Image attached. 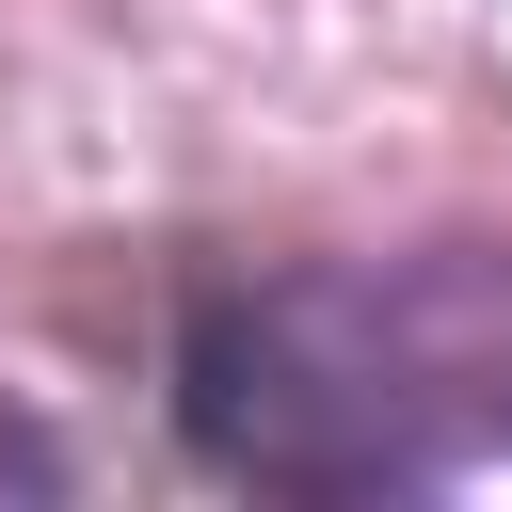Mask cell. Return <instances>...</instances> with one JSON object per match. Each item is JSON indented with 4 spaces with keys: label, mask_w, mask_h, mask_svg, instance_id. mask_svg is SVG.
I'll use <instances>...</instances> for the list:
<instances>
[{
    "label": "cell",
    "mask_w": 512,
    "mask_h": 512,
    "mask_svg": "<svg viewBox=\"0 0 512 512\" xmlns=\"http://www.w3.org/2000/svg\"><path fill=\"white\" fill-rule=\"evenodd\" d=\"M176 464L288 512H400L512 464V224L384 256H240L160 320Z\"/></svg>",
    "instance_id": "1"
}]
</instances>
